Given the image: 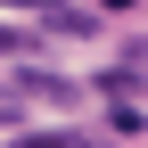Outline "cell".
<instances>
[{
    "mask_svg": "<svg viewBox=\"0 0 148 148\" xmlns=\"http://www.w3.org/2000/svg\"><path fill=\"white\" fill-rule=\"evenodd\" d=\"M107 8H140V0H107Z\"/></svg>",
    "mask_w": 148,
    "mask_h": 148,
    "instance_id": "8992f818",
    "label": "cell"
},
{
    "mask_svg": "<svg viewBox=\"0 0 148 148\" xmlns=\"http://www.w3.org/2000/svg\"><path fill=\"white\" fill-rule=\"evenodd\" d=\"M16 90H25V99H49V107H66V99H74V82H66V74H41V66H25V74H16Z\"/></svg>",
    "mask_w": 148,
    "mask_h": 148,
    "instance_id": "6da1fadb",
    "label": "cell"
},
{
    "mask_svg": "<svg viewBox=\"0 0 148 148\" xmlns=\"http://www.w3.org/2000/svg\"><path fill=\"white\" fill-rule=\"evenodd\" d=\"M107 115H115V132H123V140L140 132V99H107Z\"/></svg>",
    "mask_w": 148,
    "mask_h": 148,
    "instance_id": "7a4b0ae2",
    "label": "cell"
},
{
    "mask_svg": "<svg viewBox=\"0 0 148 148\" xmlns=\"http://www.w3.org/2000/svg\"><path fill=\"white\" fill-rule=\"evenodd\" d=\"M33 49V33H16V25H0V58H25Z\"/></svg>",
    "mask_w": 148,
    "mask_h": 148,
    "instance_id": "3957f363",
    "label": "cell"
},
{
    "mask_svg": "<svg viewBox=\"0 0 148 148\" xmlns=\"http://www.w3.org/2000/svg\"><path fill=\"white\" fill-rule=\"evenodd\" d=\"M8 148H58V132H16Z\"/></svg>",
    "mask_w": 148,
    "mask_h": 148,
    "instance_id": "277c9868",
    "label": "cell"
},
{
    "mask_svg": "<svg viewBox=\"0 0 148 148\" xmlns=\"http://www.w3.org/2000/svg\"><path fill=\"white\" fill-rule=\"evenodd\" d=\"M8 123H16V99H8V90H0V132H8Z\"/></svg>",
    "mask_w": 148,
    "mask_h": 148,
    "instance_id": "5b68a950",
    "label": "cell"
}]
</instances>
